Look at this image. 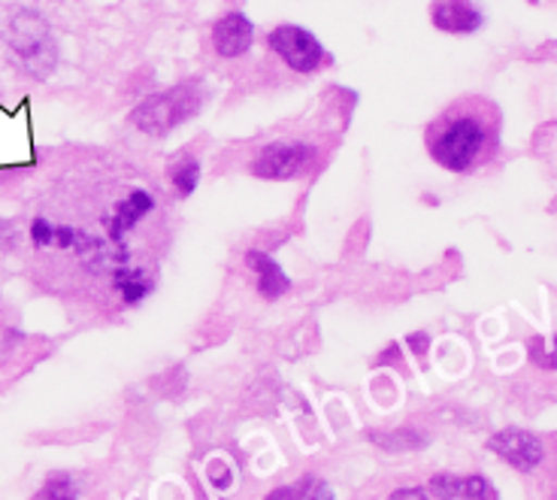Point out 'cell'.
<instances>
[{
	"instance_id": "cell-15",
	"label": "cell",
	"mask_w": 557,
	"mask_h": 500,
	"mask_svg": "<svg viewBox=\"0 0 557 500\" xmlns=\"http://www.w3.org/2000/svg\"><path fill=\"white\" fill-rule=\"evenodd\" d=\"M309 483H304L300 488H276V491H270L264 500H304V488H307Z\"/></svg>"
},
{
	"instance_id": "cell-11",
	"label": "cell",
	"mask_w": 557,
	"mask_h": 500,
	"mask_svg": "<svg viewBox=\"0 0 557 500\" xmlns=\"http://www.w3.org/2000/svg\"><path fill=\"white\" fill-rule=\"evenodd\" d=\"M433 491L440 500H494V491L482 476H436Z\"/></svg>"
},
{
	"instance_id": "cell-17",
	"label": "cell",
	"mask_w": 557,
	"mask_h": 500,
	"mask_svg": "<svg viewBox=\"0 0 557 500\" xmlns=\"http://www.w3.org/2000/svg\"><path fill=\"white\" fill-rule=\"evenodd\" d=\"M309 500H334V495H331V488L327 486H315L312 488V495H309Z\"/></svg>"
},
{
	"instance_id": "cell-5",
	"label": "cell",
	"mask_w": 557,
	"mask_h": 500,
	"mask_svg": "<svg viewBox=\"0 0 557 500\" xmlns=\"http://www.w3.org/2000/svg\"><path fill=\"white\" fill-rule=\"evenodd\" d=\"M319 149L300 143V139H278L270 143L261 153L255 155L249 161V173L255 180H297V176H307L312 167L319 164Z\"/></svg>"
},
{
	"instance_id": "cell-4",
	"label": "cell",
	"mask_w": 557,
	"mask_h": 500,
	"mask_svg": "<svg viewBox=\"0 0 557 500\" xmlns=\"http://www.w3.org/2000/svg\"><path fill=\"white\" fill-rule=\"evenodd\" d=\"M207 88L200 80H185V83L164 88L152 98H146L137 110L131 112V125L149 134V137H168L173 127L185 125L203 110Z\"/></svg>"
},
{
	"instance_id": "cell-6",
	"label": "cell",
	"mask_w": 557,
	"mask_h": 500,
	"mask_svg": "<svg viewBox=\"0 0 557 500\" xmlns=\"http://www.w3.org/2000/svg\"><path fill=\"white\" fill-rule=\"evenodd\" d=\"M270 49L276 52L294 73H315V70L331 64V52L315 40V34L297 25H278L276 31H270Z\"/></svg>"
},
{
	"instance_id": "cell-7",
	"label": "cell",
	"mask_w": 557,
	"mask_h": 500,
	"mask_svg": "<svg viewBox=\"0 0 557 500\" xmlns=\"http://www.w3.org/2000/svg\"><path fill=\"white\" fill-rule=\"evenodd\" d=\"M491 452L500 455L506 464H512L518 471H533L543 464V443L528 431H518V428H506V431L494 434L491 437Z\"/></svg>"
},
{
	"instance_id": "cell-10",
	"label": "cell",
	"mask_w": 557,
	"mask_h": 500,
	"mask_svg": "<svg viewBox=\"0 0 557 500\" xmlns=\"http://www.w3.org/2000/svg\"><path fill=\"white\" fill-rule=\"evenodd\" d=\"M246 265L255 270V277H258V292L264 294L267 301H276V297H282V294L292 289V279L285 277V270H282L267 252H246Z\"/></svg>"
},
{
	"instance_id": "cell-12",
	"label": "cell",
	"mask_w": 557,
	"mask_h": 500,
	"mask_svg": "<svg viewBox=\"0 0 557 500\" xmlns=\"http://www.w3.org/2000/svg\"><path fill=\"white\" fill-rule=\"evenodd\" d=\"M168 180L173 185V192L176 197H191L195 195V188L200 185V158L197 155H180L173 164L168 167Z\"/></svg>"
},
{
	"instance_id": "cell-1",
	"label": "cell",
	"mask_w": 557,
	"mask_h": 500,
	"mask_svg": "<svg viewBox=\"0 0 557 500\" xmlns=\"http://www.w3.org/2000/svg\"><path fill=\"white\" fill-rule=\"evenodd\" d=\"M170 228L164 200L143 173L122 176L100 207L95 228L37 216L30 243L37 252H70L91 277H103L127 306L154 292V267L168 249Z\"/></svg>"
},
{
	"instance_id": "cell-14",
	"label": "cell",
	"mask_w": 557,
	"mask_h": 500,
	"mask_svg": "<svg viewBox=\"0 0 557 500\" xmlns=\"http://www.w3.org/2000/svg\"><path fill=\"white\" fill-rule=\"evenodd\" d=\"M530 358L540 367H557V337L555 340H533L530 343Z\"/></svg>"
},
{
	"instance_id": "cell-16",
	"label": "cell",
	"mask_w": 557,
	"mask_h": 500,
	"mask_svg": "<svg viewBox=\"0 0 557 500\" xmlns=\"http://www.w3.org/2000/svg\"><path fill=\"white\" fill-rule=\"evenodd\" d=\"M391 500H431L428 498V491H421V488H400V491H394Z\"/></svg>"
},
{
	"instance_id": "cell-2",
	"label": "cell",
	"mask_w": 557,
	"mask_h": 500,
	"mask_svg": "<svg viewBox=\"0 0 557 500\" xmlns=\"http://www.w3.org/2000/svg\"><path fill=\"white\" fill-rule=\"evenodd\" d=\"M503 115L494 100L463 95L451 100L424 131L428 153L448 173H473L500 149Z\"/></svg>"
},
{
	"instance_id": "cell-9",
	"label": "cell",
	"mask_w": 557,
	"mask_h": 500,
	"mask_svg": "<svg viewBox=\"0 0 557 500\" xmlns=\"http://www.w3.org/2000/svg\"><path fill=\"white\" fill-rule=\"evenodd\" d=\"M251 42H255V25H251L249 15L239 13V10L222 15L212 28V46H215L219 58L246 56Z\"/></svg>"
},
{
	"instance_id": "cell-3",
	"label": "cell",
	"mask_w": 557,
	"mask_h": 500,
	"mask_svg": "<svg viewBox=\"0 0 557 500\" xmlns=\"http://www.w3.org/2000/svg\"><path fill=\"white\" fill-rule=\"evenodd\" d=\"M0 40L10 52V61L22 73H28L30 80H49L58 68V42L55 34L49 28V22L40 13H34L28 7H18L7 15Z\"/></svg>"
},
{
	"instance_id": "cell-8",
	"label": "cell",
	"mask_w": 557,
	"mask_h": 500,
	"mask_svg": "<svg viewBox=\"0 0 557 500\" xmlns=\"http://www.w3.org/2000/svg\"><path fill=\"white\" fill-rule=\"evenodd\" d=\"M431 22L443 34L467 37V34H475L485 25V13L479 10L475 0H433Z\"/></svg>"
},
{
	"instance_id": "cell-13",
	"label": "cell",
	"mask_w": 557,
	"mask_h": 500,
	"mask_svg": "<svg viewBox=\"0 0 557 500\" xmlns=\"http://www.w3.org/2000/svg\"><path fill=\"white\" fill-rule=\"evenodd\" d=\"M40 500H76V486L70 476H52L40 491Z\"/></svg>"
}]
</instances>
